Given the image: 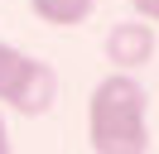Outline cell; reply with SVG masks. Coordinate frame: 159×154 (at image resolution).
Masks as SVG:
<instances>
[{"instance_id": "1", "label": "cell", "mask_w": 159, "mask_h": 154, "mask_svg": "<svg viewBox=\"0 0 159 154\" xmlns=\"http://www.w3.org/2000/svg\"><path fill=\"white\" fill-rule=\"evenodd\" d=\"M87 140L97 154H149V96L130 72H106L87 96Z\"/></svg>"}, {"instance_id": "2", "label": "cell", "mask_w": 159, "mask_h": 154, "mask_svg": "<svg viewBox=\"0 0 159 154\" xmlns=\"http://www.w3.org/2000/svg\"><path fill=\"white\" fill-rule=\"evenodd\" d=\"M53 101H58V72H53L43 58L24 53V63H20V72H15V82H10V92H5L0 106H10L15 116L34 120V116H48Z\"/></svg>"}, {"instance_id": "3", "label": "cell", "mask_w": 159, "mask_h": 154, "mask_svg": "<svg viewBox=\"0 0 159 154\" xmlns=\"http://www.w3.org/2000/svg\"><path fill=\"white\" fill-rule=\"evenodd\" d=\"M106 58H111V67H120V72L145 67L149 58H154V24L140 19V15L111 24V34H106Z\"/></svg>"}, {"instance_id": "4", "label": "cell", "mask_w": 159, "mask_h": 154, "mask_svg": "<svg viewBox=\"0 0 159 154\" xmlns=\"http://www.w3.org/2000/svg\"><path fill=\"white\" fill-rule=\"evenodd\" d=\"M29 10L53 29H72V24H87L97 0H29Z\"/></svg>"}, {"instance_id": "5", "label": "cell", "mask_w": 159, "mask_h": 154, "mask_svg": "<svg viewBox=\"0 0 159 154\" xmlns=\"http://www.w3.org/2000/svg\"><path fill=\"white\" fill-rule=\"evenodd\" d=\"M20 63H24V53L15 43H0V101H5V92H10V82H15V72H20Z\"/></svg>"}, {"instance_id": "6", "label": "cell", "mask_w": 159, "mask_h": 154, "mask_svg": "<svg viewBox=\"0 0 159 154\" xmlns=\"http://www.w3.org/2000/svg\"><path fill=\"white\" fill-rule=\"evenodd\" d=\"M130 5H135V15H140V19H149V24L159 19V0H130Z\"/></svg>"}, {"instance_id": "7", "label": "cell", "mask_w": 159, "mask_h": 154, "mask_svg": "<svg viewBox=\"0 0 159 154\" xmlns=\"http://www.w3.org/2000/svg\"><path fill=\"white\" fill-rule=\"evenodd\" d=\"M0 154H10V130H5V116H0Z\"/></svg>"}, {"instance_id": "8", "label": "cell", "mask_w": 159, "mask_h": 154, "mask_svg": "<svg viewBox=\"0 0 159 154\" xmlns=\"http://www.w3.org/2000/svg\"><path fill=\"white\" fill-rule=\"evenodd\" d=\"M154 29H159V19H154Z\"/></svg>"}]
</instances>
